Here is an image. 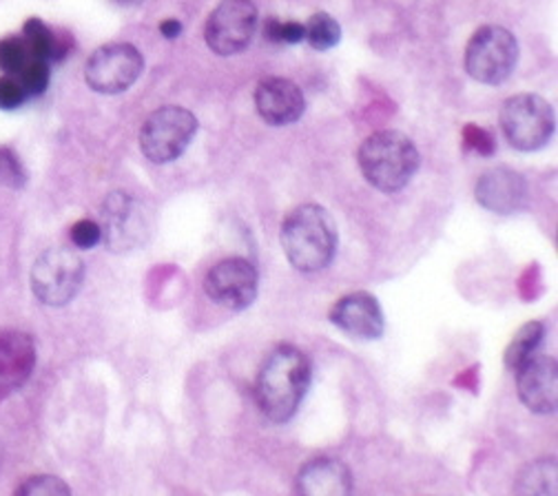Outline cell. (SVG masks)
I'll return each instance as SVG.
<instances>
[{"label": "cell", "mask_w": 558, "mask_h": 496, "mask_svg": "<svg viewBox=\"0 0 558 496\" xmlns=\"http://www.w3.org/2000/svg\"><path fill=\"white\" fill-rule=\"evenodd\" d=\"M36 366L34 339L19 330L0 332V386H23Z\"/></svg>", "instance_id": "cell-17"}, {"label": "cell", "mask_w": 558, "mask_h": 496, "mask_svg": "<svg viewBox=\"0 0 558 496\" xmlns=\"http://www.w3.org/2000/svg\"><path fill=\"white\" fill-rule=\"evenodd\" d=\"M259 291V275L246 257H227L211 266L204 277L208 300L229 311L248 309Z\"/></svg>", "instance_id": "cell-11"}, {"label": "cell", "mask_w": 558, "mask_h": 496, "mask_svg": "<svg viewBox=\"0 0 558 496\" xmlns=\"http://www.w3.org/2000/svg\"><path fill=\"white\" fill-rule=\"evenodd\" d=\"M98 225L105 246L113 253L135 251L151 235L147 206L126 191H113L107 195Z\"/></svg>", "instance_id": "cell-8"}, {"label": "cell", "mask_w": 558, "mask_h": 496, "mask_svg": "<svg viewBox=\"0 0 558 496\" xmlns=\"http://www.w3.org/2000/svg\"><path fill=\"white\" fill-rule=\"evenodd\" d=\"M295 492L298 496H351L353 474L339 459L317 457L298 472Z\"/></svg>", "instance_id": "cell-16"}, {"label": "cell", "mask_w": 558, "mask_h": 496, "mask_svg": "<svg viewBox=\"0 0 558 496\" xmlns=\"http://www.w3.org/2000/svg\"><path fill=\"white\" fill-rule=\"evenodd\" d=\"M160 34L169 40H175L182 34V23L178 19H167L160 23Z\"/></svg>", "instance_id": "cell-30"}, {"label": "cell", "mask_w": 558, "mask_h": 496, "mask_svg": "<svg viewBox=\"0 0 558 496\" xmlns=\"http://www.w3.org/2000/svg\"><path fill=\"white\" fill-rule=\"evenodd\" d=\"M259 12L253 0H222L208 14L204 25V40L216 56H238L257 36Z\"/></svg>", "instance_id": "cell-10"}, {"label": "cell", "mask_w": 558, "mask_h": 496, "mask_svg": "<svg viewBox=\"0 0 558 496\" xmlns=\"http://www.w3.org/2000/svg\"><path fill=\"white\" fill-rule=\"evenodd\" d=\"M304 40L317 51H328L341 40V27L330 14L317 12L304 25Z\"/></svg>", "instance_id": "cell-21"}, {"label": "cell", "mask_w": 558, "mask_h": 496, "mask_svg": "<svg viewBox=\"0 0 558 496\" xmlns=\"http://www.w3.org/2000/svg\"><path fill=\"white\" fill-rule=\"evenodd\" d=\"M289 264L300 273H319L335 259L339 235L330 213L319 204H300L279 229Z\"/></svg>", "instance_id": "cell-2"}, {"label": "cell", "mask_w": 558, "mask_h": 496, "mask_svg": "<svg viewBox=\"0 0 558 496\" xmlns=\"http://www.w3.org/2000/svg\"><path fill=\"white\" fill-rule=\"evenodd\" d=\"M197 133V118L178 105H167L147 116L140 126V149L154 165L178 160Z\"/></svg>", "instance_id": "cell-5"}, {"label": "cell", "mask_w": 558, "mask_h": 496, "mask_svg": "<svg viewBox=\"0 0 558 496\" xmlns=\"http://www.w3.org/2000/svg\"><path fill=\"white\" fill-rule=\"evenodd\" d=\"M14 496H72V489H69V485L60 476L36 474L25 479L16 487Z\"/></svg>", "instance_id": "cell-22"}, {"label": "cell", "mask_w": 558, "mask_h": 496, "mask_svg": "<svg viewBox=\"0 0 558 496\" xmlns=\"http://www.w3.org/2000/svg\"><path fill=\"white\" fill-rule=\"evenodd\" d=\"M506 142L517 152H538L554 135V107L536 94H517L508 98L499 113Z\"/></svg>", "instance_id": "cell-6"}, {"label": "cell", "mask_w": 558, "mask_h": 496, "mask_svg": "<svg viewBox=\"0 0 558 496\" xmlns=\"http://www.w3.org/2000/svg\"><path fill=\"white\" fill-rule=\"evenodd\" d=\"M264 36L270 43H284V45H298L304 40V25L298 21H277L268 19L264 25Z\"/></svg>", "instance_id": "cell-26"}, {"label": "cell", "mask_w": 558, "mask_h": 496, "mask_svg": "<svg viewBox=\"0 0 558 496\" xmlns=\"http://www.w3.org/2000/svg\"><path fill=\"white\" fill-rule=\"evenodd\" d=\"M545 337V326L541 322H530L523 328H519V332L512 337L510 346L506 348V366L510 371L521 368L527 360H532L534 354H538V346L543 343Z\"/></svg>", "instance_id": "cell-19"}, {"label": "cell", "mask_w": 558, "mask_h": 496, "mask_svg": "<svg viewBox=\"0 0 558 496\" xmlns=\"http://www.w3.org/2000/svg\"><path fill=\"white\" fill-rule=\"evenodd\" d=\"M29 60L32 56L21 36H8L0 40V69L5 71V76H19Z\"/></svg>", "instance_id": "cell-23"}, {"label": "cell", "mask_w": 558, "mask_h": 496, "mask_svg": "<svg viewBox=\"0 0 558 496\" xmlns=\"http://www.w3.org/2000/svg\"><path fill=\"white\" fill-rule=\"evenodd\" d=\"M558 465L554 457L527 463L517 476V496H556Z\"/></svg>", "instance_id": "cell-18"}, {"label": "cell", "mask_w": 558, "mask_h": 496, "mask_svg": "<svg viewBox=\"0 0 558 496\" xmlns=\"http://www.w3.org/2000/svg\"><path fill=\"white\" fill-rule=\"evenodd\" d=\"M463 135L468 140V147L476 149L481 156H490L495 152V140L485 129H478L474 124H468L463 129Z\"/></svg>", "instance_id": "cell-29"}, {"label": "cell", "mask_w": 558, "mask_h": 496, "mask_svg": "<svg viewBox=\"0 0 558 496\" xmlns=\"http://www.w3.org/2000/svg\"><path fill=\"white\" fill-rule=\"evenodd\" d=\"M311 360L293 343L275 346L255 377V401L272 423H287L300 410L311 388Z\"/></svg>", "instance_id": "cell-1"}, {"label": "cell", "mask_w": 558, "mask_h": 496, "mask_svg": "<svg viewBox=\"0 0 558 496\" xmlns=\"http://www.w3.org/2000/svg\"><path fill=\"white\" fill-rule=\"evenodd\" d=\"M328 319L355 339H379L384 335V311L375 295L357 291L335 302Z\"/></svg>", "instance_id": "cell-14"}, {"label": "cell", "mask_w": 558, "mask_h": 496, "mask_svg": "<svg viewBox=\"0 0 558 496\" xmlns=\"http://www.w3.org/2000/svg\"><path fill=\"white\" fill-rule=\"evenodd\" d=\"M69 238H72V244L81 251H89L94 249L96 244L102 242V231H100V225L94 222V220H81L72 227V231H69Z\"/></svg>", "instance_id": "cell-27"}, {"label": "cell", "mask_w": 558, "mask_h": 496, "mask_svg": "<svg viewBox=\"0 0 558 496\" xmlns=\"http://www.w3.org/2000/svg\"><path fill=\"white\" fill-rule=\"evenodd\" d=\"M145 71V58L131 43H109L98 47L87 64L85 81L92 92L116 96L131 89Z\"/></svg>", "instance_id": "cell-9"}, {"label": "cell", "mask_w": 558, "mask_h": 496, "mask_svg": "<svg viewBox=\"0 0 558 496\" xmlns=\"http://www.w3.org/2000/svg\"><path fill=\"white\" fill-rule=\"evenodd\" d=\"M517 373L521 403L536 414H551L558 406V364L547 354H534Z\"/></svg>", "instance_id": "cell-13"}, {"label": "cell", "mask_w": 558, "mask_h": 496, "mask_svg": "<svg viewBox=\"0 0 558 496\" xmlns=\"http://www.w3.org/2000/svg\"><path fill=\"white\" fill-rule=\"evenodd\" d=\"M27 100V94L16 76H3L0 78V109L12 111L19 109Z\"/></svg>", "instance_id": "cell-28"}, {"label": "cell", "mask_w": 558, "mask_h": 496, "mask_svg": "<svg viewBox=\"0 0 558 496\" xmlns=\"http://www.w3.org/2000/svg\"><path fill=\"white\" fill-rule=\"evenodd\" d=\"M32 291L47 306H66L85 279V262L74 249L51 246L32 266Z\"/></svg>", "instance_id": "cell-7"}, {"label": "cell", "mask_w": 558, "mask_h": 496, "mask_svg": "<svg viewBox=\"0 0 558 496\" xmlns=\"http://www.w3.org/2000/svg\"><path fill=\"white\" fill-rule=\"evenodd\" d=\"M21 38H23V43H25V47H27L32 58L51 62V60H58L62 56L60 53L58 36L38 19H29L25 23Z\"/></svg>", "instance_id": "cell-20"}, {"label": "cell", "mask_w": 558, "mask_h": 496, "mask_svg": "<svg viewBox=\"0 0 558 496\" xmlns=\"http://www.w3.org/2000/svg\"><path fill=\"white\" fill-rule=\"evenodd\" d=\"M257 116L270 126L295 124L306 111V98L298 83L289 78H264L253 92Z\"/></svg>", "instance_id": "cell-12"}, {"label": "cell", "mask_w": 558, "mask_h": 496, "mask_svg": "<svg viewBox=\"0 0 558 496\" xmlns=\"http://www.w3.org/2000/svg\"><path fill=\"white\" fill-rule=\"evenodd\" d=\"M357 162L364 180L381 191H401L418 169V152L414 142L395 129L371 133L357 152Z\"/></svg>", "instance_id": "cell-3"}, {"label": "cell", "mask_w": 558, "mask_h": 496, "mask_svg": "<svg viewBox=\"0 0 558 496\" xmlns=\"http://www.w3.org/2000/svg\"><path fill=\"white\" fill-rule=\"evenodd\" d=\"M0 182L10 189H23L27 184V171L10 147H0Z\"/></svg>", "instance_id": "cell-25"}, {"label": "cell", "mask_w": 558, "mask_h": 496, "mask_svg": "<svg viewBox=\"0 0 558 496\" xmlns=\"http://www.w3.org/2000/svg\"><path fill=\"white\" fill-rule=\"evenodd\" d=\"M519 62V43L514 34L499 25H485L476 29L463 56V66L468 76L481 85L506 83Z\"/></svg>", "instance_id": "cell-4"}, {"label": "cell", "mask_w": 558, "mask_h": 496, "mask_svg": "<svg viewBox=\"0 0 558 496\" xmlns=\"http://www.w3.org/2000/svg\"><path fill=\"white\" fill-rule=\"evenodd\" d=\"M474 195L483 208L499 213V216H510V213H517L525 206L527 182L514 169L497 167V169L485 171L478 178L474 186Z\"/></svg>", "instance_id": "cell-15"}, {"label": "cell", "mask_w": 558, "mask_h": 496, "mask_svg": "<svg viewBox=\"0 0 558 496\" xmlns=\"http://www.w3.org/2000/svg\"><path fill=\"white\" fill-rule=\"evenodd\" d=\"M16 78L21 81L27 98L40 96V94H45V89L49 85V62L32 58Z\"/></svg>", "instance_id": "cell-24"}]
</instances>
